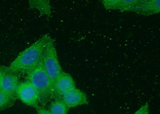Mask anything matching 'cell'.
Here are the masks:
<instances>
[{"mask_svg": "<svg viewBox=\"0 0 160 114\" xmlns=\"http://www.w3.org/2000/svg\"><path fill=\"white\" fill-rule=\"evenodd\" d=\"M51 38L48 34L43 35L29 47L21 52L8 67V70L21 75H28L39 63L46 45Z\"/></svg>", "mask_w": 160, "mask_h": 114, "instance_id": "cell-1", "label": "cell"}, {"mask_svg": "<svg viewBox=\"0 0 160 114\" xmlns=\"http://www.w3.org/2000/svg\"><path fill=\"white\" fill-rule=\"evenodd\" d=\"M38 91L39 102L44 107L52 99V85L45 70L42 57L38 66L27 75L26 80Z\"/></svg>", "mask_w": 160, "mask_h": 114, "instance_id": "cell-2", "label": "cell"}, {"mask_svg": "<svg viewBox=\"0 0 160 114\" xmlns=\"http://www.w3.org/2000/svg\"><path fill=\"white\" fill-rule=\"evenodd\" d=\"M44 68L53 85L56 80L63 71L58 58L55 40L51 38L48 41L42 55Z\"/></svg>", "mask_w": 160, "mask_h": 114, "instance_id": "cell-3", "label": "cell"}, {"mask_svg": "<svg viewBox=\"0 0 160 114\" xmlns=\"http://www.w3.org/2000/svg\"><path fill=\"white\" fill-rule=\"evenodd\" d=\"M16 96L26 105L36 107L39 102L36 89L28 81L20 82L16 91Z\"/></svg>", "mask_w": 160, "mask_h": 114, "instance_id": "cell-4", "label": "cell"}, {"mask_svg": "<svg viewBox=\"0 0 160 114\" xmlns=\"http://www.w3.org/2000/svg\"><path fill=\"white\" fill-rule=\"evenodd\" d=\"M76 88L75 81L69 74L64 71L56 80L52 87V99H61L63 95Z\"/></svg>", "mask_w": 160, "mask_h": 114, "instance_id": "cell-5", "label": "cell"}, {"mask_svg": "<svg viewBox=\"0 0 160 114\" xmlns=\"http://www.w3.org/2000/svg\"><path fill=\"white\" fill-rule=\"evenodd\" d=\"M21 76V74L8 71V69L2 79L1 90L17 97L16 91Z\"/></svg>", "mask_w": 160, "mask_h": 114, "instance_id": "cell-6", "label": "cell"}, {"mask_svg": "<svg viewBox=\"0 0 160 114\" xmlns=\"http://www.w3.org/2000/svg\"><path fill=\"white\" fill-rule=\"evenodd\" d=\"M61 99L69 109L89 103L86 94L76 88L63 95Z\"/></svg>", "mask_w": 160, "mask_h": 114, "instance_id": "cell-7", "label": "cell"}, {"mask_svg": "<svg viewBox=\"0 0 160 114\" xmlns=\"http://www.w3.org/2000/svg\"><path fill=\"white\" fill-rule=\"evenodd\" d=\"M30 9H37L40 15H46L48 17L51 14V6L49 0H31L29 1Z\"/></svg>", "mask_w": 160, "mask_h": 114, "instance_id": "cell-8", "label": "cell"}, {"mask_svg": "<svg viewBox=\"0 0 160 114\" xmlns=\"http://www.w3.org/2000/svg\"><path fill=\"white\" fill-rule=\"evenodd\" d=\"M69 109L62 99H59L51 102L48 111L51 114H67Z\"/></svg>", "mask_w": 160, "mask_h": 114, "instance_id": "cell-9", "label": "cell"}, {"mask_svg": "<svg viewBox=\"0 0 160 114\" xmlns=\"http://www.w3.org/2000/svg\"><path fill=\"white\" fill-rule=\"evenodd\" d=\"M17 99L16 97L0 90V112L11 107L15 104Z\"/></svg>", "mask_w": 160, "mask_h": 114, "instance_id": "cell-10", "label": "cell"}, {"mask_svg": "<svg viewBox=\"0 0 160 114\" xmlns=\"http://www.w3.org/2000/svg\"><path fill=\"white\" fill-rule=\"evenodd\" d=\"M134 114H150L149 105L147 102Z\"/></svg>", "mask_w": 160, "mask_h": 114, "instance_id": "cell-11", "label": "cell"}, {"mask_svg": "<svg viewBox=\"0 0 160 114\" xmlns=\"http://www.w3.org/2000/svg\"><path fill=\"white\" fill-rule=\"evenodd\" d=\"M8 69V67L4 65H0V90H1V83H2L3 77L5 74L6 73Z\"/></svg>", "mask_w": 160, "mask_h": 114, "instance_id": "cell-12", "label": "cell"}, {"mask_svg": "<svg viewBox=\"0 0 160 114\" xmlns=\"http://www.w3.org/2000/svg\"><path fill=\"white\" fill-rule=\"evenodd\" d=\"M36 108L38 114H51L49 111L47 110L44 107L38 106Z\"/></svg>", "mask_w": 160, "mask_h": 114, "instance_id": "cell-13", "label": "cell"}]
</instances>
